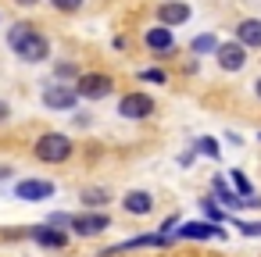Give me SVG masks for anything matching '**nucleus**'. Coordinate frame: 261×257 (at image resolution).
<instances>
[{"mask_svg": "<svg viewBox=\"0 0 261 257\" xmlns=\"http://www.w3.org/2000/svg\"><path fill=\"white\" fill-rule=\"evenodd\" d=\"M8 43L18 50V58H25V61H47V54H50V43L33 29V25H15L11 29V36H8Z\"/></svg>", "mask_w": 261, "mask_h": 257, "instance_id": "obj_1", "label": "nucleus"}, {"mask_svg": "<svg viewBox=\"0 0 261 257\" xmlns=\"http://www.w3.org/2000/svg\"><path fill=\"white\" fill-rule=\"evenodd\" d=\"M36 157L47 161V164H61V161L72 157V139L65 132H47V136L36 139Z\"/></svg>", "mask_w": 261, "mask_h": 257, "instance_id": "obj_2", "label": "nucleus"}, {"mask_svg": "<svg viewBox=\"0 0 261 257\" xmlns=\"http://www.w3.org/2000/svg\"><path fill=\"white\" fill-rule=\"evenodd\" d=\"M111 90H115L111 75H100V72L79 75V82H75V93H79V97H86V100H100V97H108Z\"/></svg>", "mask_w": 261, "mask_h": 257, "instance_id": "obj_3", "label": "nucleus"}, {"mask_svg": "<svg viewBox=\"0 0 261 257\" xmlns=\"http://www.w3.org/2000/svg\"><path fill=\"white\" fill-rule=\"evenodd\" d=\"M75 100H79V93H75L72 86H47V90H43V104L54 107V111H72Z\"/></svg>", "mask_w": 261, "mask_h": 257, "instance_id": "obj_4", "label": "nucleus"}, {"mask_svg": "<svg viewBox=\"0 0 261 257\" xmlns=\"http://www.w3.org/2000/svg\"><path fill=\"white\" fill-rule=\"evenodd\" d=\"M154 111V100L147 97V93H129V97H122V104H118V115L122 118H147Z\"/></svg>", "mask_w": 261, "mask_h": 257, "instance_id": "obj_5", "label": "nucleus"}, {"mask_svg": "<svg viewBox=\"0 0 261 257\" xmlns=\"http://www.w3.org/2000/svg\"><path fill=\"white\" fill-rule=\"evenodd\" d=\"M222 236H225V229H218L215 221H186L175 232V239H222Z\"/></svg>", "mask_w": 261, "mask_h": 257, "instance_id": "obj_6", "label": "nucleus"}, {"mask_svg": "<svg viewBox=\"0 0 261 257\" xmlns=\"http://www.w3.org/2000/svg\"><path fill=\"white\" fill-rule=\"evenodd\" d=\"M72 229L79 236H97V232L111 229V221H108V214H72Z\"/></svg>", "mask_w": 261, "mask_h": 257, "instance_id": "obj_7", "label": "nucleus"}, {"mask_svg": "<svg viewBox=\"0 0 261 257\" xmlns=\"http://www.w3.org/2000/svg\"><path fill=\"white\" fill-rule=\"evenodd\" d=\"M218 65L225 68V72H240L243 68V61H247V54H243V47L240 43H218Z\"/></svg>", "mask_w": 261, "mask_h": 257, "instance_id": "obj_8", "label": "nucleus"}, {"mask_svg": "<svg viewBox=\"0 0 261 257\" xmlns=\"http://www.w3.org/2000/svg\"><path fill=\"white\" fill-rule=\"evenodd\" d=\"M15 193H18L22 200H47V196H54V182L25 179V182H18V186H15Z\"/></svg>", "mask_w": 261, "mask_h": 257, "instance_id": "obj_9", "label": "nucleus"}, {"mask_svg": "<svg viewBox=\"0 0 261 257\" xmlns=\"http://www.w3.org/2000/svg\"><path fill=\"white\" fill-rule=\"evenodd\" d=\"M158 18H161L165 29H172V25H182V22L190 18V8H186V4H175V0H168V4L158 8Z\"/></svg>", "mask_w": 261, "mask_h": 257, "instance_id": "obj_10", "label": "nucleus"}, {"mask_svg": "<svg viewBox=\"0 0 261 257\" xmlns=\"http://www.w3.org/2000/svg\"><path fill=\"white\" fill-rule=\"evenodd\" d=\"M147 47L150 50H158V54H168L172 47H175V36H172V29H165V25H158V29H147Z\"/></svg>", "mask_w": 261, "mask_h": 257, "instance_id": "obj_11", "label": "nucleus"}, {"mask_svg": "<svg viewBox=\"0 0 261 257\" xmlns=\"http://www.w3.org/2000/svg\"><path fill=\"white\" fill-rule=\"evenodd\" d=\"M29 236H33L40 246H47V250H61V246L68 243V236H65L61 229H40V225H36V229H29Z\"/></svg>", "mask_w": 261, "mask_h": 257, "instance_id": "obj_12", "label": "nucleus"}, {"mask_svg": "<svg viewBox=\"0 0 261 257\" xmlns=\"http://www.w3.org/2000/svg\"><path fill=\"white\" fill-rule=\"evenodd\" d=\"M168 243H172L168 236H136V239H125V243H118V246L104 250V257H111V253H118V250H136V246H168Z\"/></svg>", "mask_w": 261, "mask_h": 257, "instance_id": "obj_13", "label": "nucleus"}, {"mask_svg": "<svg viewBox=\"0 0 261 257\" xmlns=\"http://www.w3.org/2000/svg\"><path fill=\"white\" fill-rule=\"evenodd\" d=\"M236 40H240V47H261V22L257 18L240 22L236 25Z\"/></svg>", "mask_w": 261, "mask_h": 257, "instance_id": "obj_14", "label": "nucleus"}, {"mask_svg": "<svg viewBox=\"0 0 261 257\" xmlns=\"http://www.w3.org/2000/svg\"><path fill=\"white\" fill-rule=\"evenodd\" d=\"M150 207H154V200H150V193H143V189H133V193L125 196V211H129V214H150Z\"/></svg>", "mask_w": 261, "mask_h": 257, "instance_id": "obj_15", "label": "nucleus"}, {"mask_svg": "<svg viewBox=\"0 0 261 257\" xmlns=\"http://www.w3.org/2000/svg\"><path fill=\"white\" fill-rule=\"evenodd\" d=\"M211 186H215V193H218V200H222L225 207H243V204H247L240 193H232V189L225 186V179H222V175H215V182H211Z\"/></svg>", "mask_w": 261, "mask_h": 257, "instance_id": "obj_16", "label": "nucleus"}, {"mask_svg": "<svg viewBox=\"0 0 261 257\" xmlns=\"http://www.w3.org/2000/svg\"><path fill=\"white\" fill-rule=\"evenodd\" d=\"M211 50H218V40L211 33H204V36L193 40V54H211Z\"/></svg>", "mask_w": 261, "mask_h": 257, "instance_id": "obj_17", "label": "nucleus"}, {"mask_svg": "<svg viewBox=\"0 0 261 257\" xmlns=\"http://www.w3.org/2000/svg\"><path fill=\"white\" fill-rule=\"evenodd\" d=\"M83 204L86 207H104L108 204V193L104 189H83Z\"/></svg>", "mask_w": 261, "mask_h": 257, "instance_id": "obj_18", "label": "nucleus"}, {"mask_svg": "<svg viewBox=\"0 0 261 257\" xmlns=\"http://www.w3.org/2000/svg\"><path fill=\"white\" fill-rule=\"evenodd\" d=\"M197 150L207 154V157H218V143H215L211 136H200V139H197Z\"/></svg>", "mask_w": 261, "mask_h": 257, "instance_id": "obj_19", "label": "nucleus"}, {"mask_svg": "<svg viewBox=\"0 0 261 257\" xmlns=\"http://www.w3.org/2000/svg\"><path fill=\"white\" fill-rule=\"evenodd\" d=\"M236 229L243 236H261V221H236Z\"/></svg>", "mask_w": 261, "mask_h": 257, "instance_id": "obj_20", "label": "nucleus"}, {"mask_svg": "<svg viewBox=\"0 0 261 257\" xmlns=\"http://www.w3.org/2000/svg\"><path fill=\"white\" fill-rule=\"evenodd\" d=\"M50 4H54L58 11H79V8H83V0H50Z\"/></svg>", "mask_w": 261, "mask_h": 257, "instance_id": "obj_21", "label": "nucleus"}, {"mask_svg": "<svg viewBox=\"0 0 261 257\" xmlns=\"http://www.w3.org/2000/svg\"><path fill=\"white\" fill-rule=\"evenodd\" d=\"M58 225H72V214H50V229Z\"/></svg>", "mask_w": 261, "mask_h": 257, "instance_id": "obj_22", "label": "nucleus"}, {"mask_svg": "<svg viewBox=\"0 0 261 257\" xmlns=\"http://www.w3.org/2000/svg\"><path fill=\"white\" fill-rule=\"evenodd\" d=\"M140 79H150V82H165V75H161V72H154V68H150V72H143Z\"/></svg>", "mask_w": 261, "mask_h": 257, "instance_id": "obj_23", "label": "nucleus"}, {"mask_svg": "<svg viewBox=\"0 0 261 257\" xmlns=\"http://www.w3.org/2000/svg\"><path fill=\"white\" fill-rule=\"evenodd\" d=\"M58 75H75V65H68V61H65V65H58Z\"/></svg>", "mask_w": 261, "mask_h": 257, "instance_id": "obj_24", "label": "nucleus"}, {"mask_svg": "<svg viewBox=\"0 0 261 257\" xmlns=\"http://www.w3.org/2000/svg\"><path fill=\"white\" fill-rule=\"evenodd\" d=\"M8 115H11V111H8V104L0 100V122H8Z\"/></svg>", "mask_w": 261, "mask_h": 257, "instance_id": "obj_25", "label": "nucleus"}, {"mask_svg": "<svg viewBox=\"0 0 261 257\" xmlns=\"http://www.w3.org/2000/svg\"><path fill=\"white\" fill-rule=\"evenodd\" d=\"M8 175H11V172H8V168H0V179H8Z\"/></svg>", "mask_w": 261, "mask_h": 257, "instance_id": "obj_26", "label": "nucleus"}, {"mask_svg": "<svg viewBox=\"0 0 261 257\" xmlns=\"http://www.w3.org/2000/svg\"><path fill=\"white\" fill-rule=\"evenodd\" d=\"M254 93H257V97H261V79H257V86H254Z\"/></svg>", "mask_w": 261, "mask_h": 257, "instance_id": "obj_27", "label": "nucleus"}, {"mask_svg": "<svg viewBox=\"0 0 261 257\" xmlns=\"http://www.w3.org/2000/svg\"><path fill=\"white\" fill-rule=\"evenodd\" d=\"M18 4H22V8H25V4H36V0H18Z\"/></svg>", "mask_w": 261, "mask_h": 257, "instance_id": "obj_28", "label": "nucleus"}]
</instances>
